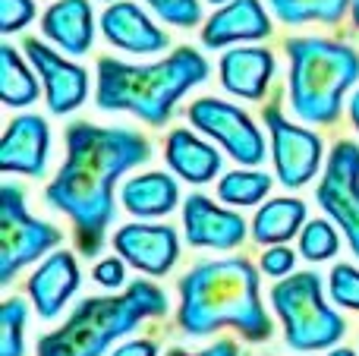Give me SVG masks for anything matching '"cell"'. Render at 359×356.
Instances as JSON below:
<instances>
[{"label": "cell", "mask_w": 359, "mask_h": 356, "mask_svg": "<svg viewBox=\"0 0 359 356\" xmlns=\"http://www.w3.org/2000/svg\"><path fill=\"white\" fill-rule=\"evenodd\" d=\"M350 120H353L356 132H359V88L353 92V101H350Z\"/></svg>", "instance_id": "obj_35"}, {"label": "cell", "mask_w": 359, "mask_h": 356, "mask_svg": "<svg viewBox=\"0 0 359 356\" xmlns=\"http://www.w3.org/2000/svg\"><path fill=\"white\" fill-rule=\"evenodd\" d=\"M164 22L180 25V29H192L202 19V6L198 0H145Z\"/></svg>", "instance_id": "obj_28"}, {"label": "cell", "mask_w": 359, "mask_h": 356, "mask_svg": "<svg viewBox=\"0 0 359 356\" xmlns=\"http://www.w3.org/2000/svg\"><path fill=\"white\" fill-rule=\"evenodd\" d=\"M32 19H35V0H0V32L4 35L25 29Z\"/></svg>", "instance_id": "obj_30"}, {"label": "cell", "mask_w": 359, "mask_h": 356, "mask_svg": "<svg viewBox=\"0 0 359 356\" xmlns=\"http://www.w3.org/2000/svg\"><path fill=\"white\" fill-rule=\"evenodd\" d=\"M306 205L299 199H271L255 212L252 218V240L265 246H280L303 227Z\"/></svg>", "instance_id": "obj_22"}, {"label": "cell", "mask_w": 359, "mask_h": 356, "mask_svg": "<svg viewBox=\"0 0 359 356\" xmlns=\"http://www.w3.org/2000/svg\"><path fill=\"white\" fill-rule=\"evenodd\" d=\"M293 252L287 249V246H271V249L262 256V271L271 278H287L293 271Z\"/></svg>", "instance_id": "obj_31"}, {"label": "cell", "mask_w": 359, "mask_h": 356, "mask_svg": "<svg viewBox=\"0 0 359 356\" xmlns=\"http://www.w3.org/2000/svg\"><path fill=\"white\" fill-rule=\"evenodd\" d=\"M208 79V60L196 48H177L158 63H123L117 57L98 60V107L130 111L151 126H164L177 101Z\"/></svg>", "instance_id": "obj_3"}, {"label": "cell", "mask_w": 359, "mask_h": 356, "mask_svg": "<svg viewBox=\"0 0 359 356\" xmlns=\"http://www.w3.org/2000/svg\"><path fill=\"white\" fill-rule=\"evenodd\" d=\"M25 322H29V309L19 296L0 306V356L25 353Z\"/></svg>", "instance_id": "obj_26"}, {"label": "cell", "mask_w": 359, "mask_h": 356, "mask_svg": "<svg viewBox=\"0 0 359 356\" xmlns=\"http://www.w3.org/2000/svg\"><path fill=\"white\" fill-rule=\"evenodd\" d=\"M290 107L306 123L328 126L341 117L344 95L359 79V54L344 41L290 38Z\"/></svg>", "instance_id": "obj_5"}, {"label": "cell", "mask_w": 359, "mask_h": 356, "mask_svg": "<svg viewBox=\"0 0 359 356\" xmlns=\"http://www.w3.org/2000/svg\"><path fill=\"white\" fill-rule=\"evenodd\" d=\"M318 205L337 221L347 243L359 259V145L344 139L331 149L328 167L316 193Z\"/></svg>", "instance_id": "obj_8"}, {"label": "cell", "mask_w": 359, "mask_h": 356, "mask_svg": "<svg viewBox=\"0 0 359 356\" xmlns=\"http://www.w3.org/2000/svg\"><path fill=\"white\" fill-rule=\"evenodd\" d=\"M0 101L6 107H29L38 101V79L13 44L0 48Z\"/></svg>", "instance_id": "obj_23"}, {"label": "cell", "mask_w": 359, "mask_h": 356, "mask_svg": "<svg viewBox=\"0 0 359 356\" xmlns=\"http://www.w3.org/2000/svg\"><path fill=\"white\" fill-rule=\"evenodd\" d=\"M186 240L192 246H211V249H236L246 240V221L236 212L217 208L208 196L192 193L183 205Z\"/></svg>", "instance_id": "obj_14"}, {"label": "cell", "mask_w": 359, "mask_h": 356, "mask_svg": "<svg viewBox=\"0 0 359 356\" xmlns=\"http://www.w3.org/2000/svg\"><path fill=\"white\" fill-rule=\"evenodd\" d=\"M76 290H79V265L69 252H54L29 278V296L41 319H54Z\"/></svg>", "instance_id": "obj_17"}, {"label": "cell", "mask_w": 359, "mask_h": 356, "mask_svg": "<svg viewBox=\"0 0 359 356\" xmlns=\"http://www.w3.org/2000/svg\"><path fill=\"white\" fill-rule=\"evenodd\" d=\"M268 4L278 13L280 22L287 25H303V22L334 25L353 0H268Z\"/></svg>", "instance_id": "obj_24"}, {"label": "cell", "mask_w": 359, "mask_h": 356, "mask_svg": "<svg viewBox=\"0 0 359 356\" xmlns=\"http://www.w3.org/2000/svg\"><path fill=\"white\" fill-rule=\"evenodd\" d=\"M268 189H271V177L262 174V170H230L217 183V196L227 205H240V208L262 202L268 196Z\"/></svg>", "instance_id": "obj_25"}, {"label": "cell", "mask_w": 359, "mask_h": 356, "mask_svg": "<svg viewBox=\"0 0 359 356\" xmlns=\"http://www.w3.org/2000/svg\"><path fill=\"white\" fill-rule=\"evenodd\" d=\"M25 57L32 60V67L38 69L44 82V98L54 114H69L76 107H82L88 95V73L79 63H69L67 57H60L57 50H50L38 38H25Z\"/></svg>", "instance_id": "obj_11"}, {"label": "cell", "mask_w": 359, "mask_h": 356, "mask_svg": "<svg viewBox=\"0 0 359 356\" xmlns=\"http://www.w3.org/2000/svg\"><path fill=\"white\" fill-rule=\"evenodd\" d=\"M92 275H95V281L104 284V287H120V284L126 281V265H123V259H101Z\"/></svg>", "instance_id": "obj_32"}, {"label": "cell", "mask_w": 359, "mask_h": 356, "mask_svg": "<svg viewBox=\"0 0 359 356\" xmlns=\"http://www.w3.org/2000/svg\"><path fill=\"white\" fill-rule=\"evenodd\" d=\"M168 313V294L158 284L133 281L120 296H92L73 309L57 331L38 341V356H101L139 322Z\"/></svg>", "instance_id": "obj_4"}, {"label": "cell", "mask_w": 359, "mask_h": 356, "mask_svg": "<svg viewBox=\"0 0 359 356\" xmlns=\"http://www.w3.org/2000/svg\"><path fill=\"white\" fill-rule=\"evenodd\" d=\"M189 123L208 132L215 142H221L233 161L249 164V167L265 161V136L243 107L227 104L221 98H198L189 107Z\"/></svg>", "instance_id": "obj_9"}, {"label": "cell", "mask_w": 359, "mask_h": 356, "mask_svg": "<svg viewBox=\"0 0 359 356\" xmlns=\"http://www.w3.org/2000/svg\"><path fill=\"white\" fill-rule=\"evenodd\" d=\"M41 29L67 54H88L95 41V13L88 0H57L41 16Z\"/></svg>", "instance_id": "obj_18"}, {"label": "cell", "mask_w": 359, "mask_h": 356, "mask_svg": "<svg viewBox=\"0 0 359 356\" xmlns=\"http://www.w3.org/2000/svg\"><path fill=\"white\" fill-rule=\"evenodd\" d=\"M170 170H177V177H183L186 183H208L221 174V155L215 145L202 142L198 136H192L189 130H174L164 145Z\"/></svg>", "instance_id": "obj_20"}, {"label": "cell", "mask_w": 359, "mask_h": 356, "mask_svg": "<svg viewBox=\"0 0 359 356\" xmlns=\"http://www.w3.org/2000/svg\"><path fill=\"white\" fill-rule=\"evenodd\" d=\"M271 303L284 322V341L290 350H328L347 331L341 315L325 306L322 278L316 271H303V275H290L278 281L271 290Z\"/></svg>", "instance_id": "obj_6"}, {"label": "cell", "mask_w": 359, "mask_h": 356, "mask_svg": "<svg viewBox=\"0 0 359 356\" xmlns=\"http://www.w3.org/2000/svg\"><path fill=\"white\" fill-rule=\"evenodd\" d=\"M353 25L359 29V0H353Z\"/></svg>", "instance_id": "obj_36"}, {"label": "cell", "mask_w": 359, "mask_h": 356, "mask_svg": "<svg viewBox=\"0 0 359 356\" xmlns=\"http://www.w3.org/2000/svg\"><path fill=\"white\" fill-rule=\"evenodd\" d=\"M268 35H271V19L259 0H230L202 25L205 48H227L233 41H259Z\"/></svg>", "instance_id": "obj_16"}, {"label": "cell", "mask_w": 359, "mask_h": 356, "mask_svg": "<svg viewBox=\"0 0 359 356\" xmlns=\"http://www.w3.org/2000/svg\"><path fill=\"white\" fill-rule=\"evenodd\" d=\"M262 117H265V126L271 132V158L274 167H278V180L287 189L306 186L322 164V139L312 130L290 123L278 104H268Z\"/></svg>", "instance_id": "obj_10"}, {"label": "cell", "mask_w": 359, "mask_h": 356, "mask_svg": "<svg viewBox=\"0 0 359 356\" xmlns=\"http://www.w3.org/2000/svg\"><path fill=\"white\" fill-rule=\"evenodd\" d=\"M60 240L63 233L54 224H44L25 212V193L16 183L0 186V287H10L25 265L60 246Z\"/></svg>", "instance_id": "obj_7"}, {"label": "cell", "mask_w": 359, "mask_h": 356, "mask_svg": "<svg viewBox=\"0 0 359 356\" xmlns=\"http://www.w3.org/2000/svg\"><path fill=\"white\" fill-rule=\"evenodd\" d=\"M111 356H158V347H155V341H126L123 347H117Z\"/></svg>", "instance_id": "obj_33"}, {"label": "cell", "mask_w": 359, "mask_h": 356, "mask_svg": "<svg viewBox=\"0 0 359 356\" xmlns=\"http://www.w3.org/2000/svg\"><path fill=\"white\" fill-rule=\"evenodd\" d=\"M168 356H240V350H236L233 341H217V344H211L208 350L202 353H183V350H170Z\"/></svg>", "instance_id": "obj_34"}, {"label": "cell", "mask_w": 359, "mask_h": 356, "mask_svg": "<svg viewBox=\"0 0 359 356\" xmlns=\"http://www.w3.org/2000/svg\"><path fill=\"white\" fill-rule=\"evenodd\" d=\"M274 76V54L268 48H233L221 57V82L240 98L259 101Z\"/></svg>", "instance_id": "obj_19"}, {"label": "cell", "mask_w": 359, "mask_h": 356, "mask_svg": "<svg viewBox=\"0 0 359 356\" xmlns=\"http://www.w3.org/2000/svg\"><path fill=\"white\" fill-rule=\"evenodd\" d=\"M328 356H356V353L353 350H344V347H341V350H331Z\"/></svg>", "instance_id": "obj_37"}, {"label": "cell", "mask_w": 359, "mask_h": 356, "mask_svg": "<svg viewBox=\"0 0 359 356\" xmlns=\"http://www.w3.org/2000/svg\"><path fill=\"white\" fill-rule=\"evenodd\" d=\"M337 249H341V240L328 221H309L299 233V252L309 262H325V259L337 256Z\"/></svg>", "instance_id": "obj_27"}, {"label": "cell", "mask_w": 359, "mask_h": 356, "mask_svg": "<svg viewBox=\"0 0 359 356\" xmlns=\"http://www.w3.org/2000/svg\"><path fill=\"white\" fill-rule=\"evenodd\" d=\"M151 158V142L136 130L95 123L67 126V161L48 183L44 199L76 227L82 256H98L114 221V183Z\"/></svg>", "instance_id": "obj_1"}, {"label": "cell", "mask_w": 359, "mask_h": 356, "mask_svg": "<svg viewBox=\"0 0 359 356\" xmlns=\"http://www.w3.org/2000/svg\"><path fill=\"white\" fill-rule=\"evenodd\" d=\"M177 325L189 338L236 328L246 341L271 338V319L259 296V271L246 259L202 262L180 281Z\"/></svg>", "instance_id": "obj_2"}, {"label": "cell", "mask_w": 359, "mask_h": 356, "mask_svg": "<svg viewBox=\"0 0 359 356\" xmlns=\"http://www.w3.org/2000/svg\"><path fill=\"white\" fill-rule=\"evenodd\" d=\"M208 4H230V0H208Z\"/></svg>", "instance_id": "obj_38"}, {"label": "cell", "mask_w": 359, "mask_h": 356, "mask_svg": "<svg viewBox=\"0 0 359 356\" xmlns=\"http://www.w3.org/2000/svg\"><path fill=\"white\" fill-rule=\"evenodd\" d=\"M331 300L344 309H359V268L334 265V271H331Z\"/></svg>", "instance_id": "obj_29"}, {"label": "cell", "mask_w": 359, "mask_h": 356, "mask_svg": "<svg viewBox=\"0 0 359 356\" xmlns=\"http://www.w3.org/2000/svg\"><path fill=\"white\" fill-rule=\"evenodd\" d=\"M120 199H123L126 212L139 214V218H158V214H168L177 208L180 186L170 174L151 170V174L133 177V180L123 186Z\"/></svg>", "instance_id": "obj_21"}, {"label": "cell", "mask_w": 359, "mask_h": 356, "mask_svg": "<svg viewBox=\"0 0 359 356\" xmlns=\"http://www.w3.org/2000/svg\"><path fill=\"white\" fill-rule=\"evenodd\" d=\"M101 32L104 38L120 50H130V54H158V50L168 48V32H161L149 16H145L142 6L130 4V0H120L111 4L101 13Z\"/></svg>", "instance_id": "obj_15"}, {"label": "cell", "mask_w": 359, "mask_h": 356, "mask_svg": "<svg viewBox=\"0 0 359 356\" xmlns=\"http://www.w3.org/2000/svg\"><path fill=\"white\" fill-rule=\"evenodd\" d=\"M114 249L120 259L145 275H168L180 259L177 231L168 224H126L114 233Z\"/></svg>", "instance_id": "obj_12"}, {"label": "cell", "mask_w": 359, "mask_h": 356, "mask_svg": "<svg viewBox=\"0 0 359 356\" xmlns=\"http://www.w3.org/2000/svg\"><path fill=\"white\" fill-rule=\"evenodd\" d=\"M50 151V130L44 117L38 114H22L6 126L0 139V170L4 174H25L41 177Z\"/></svg>", "instance_id": "obj_13"}]
</instances>
